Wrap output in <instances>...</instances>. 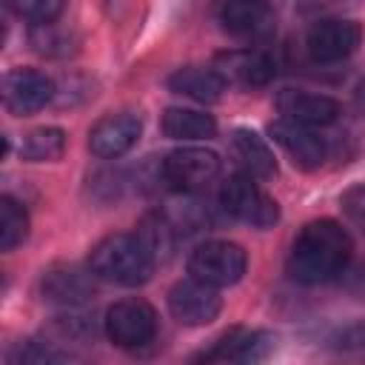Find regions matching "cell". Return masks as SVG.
Returning <instances> with one entry per match:
<instances>
[{"label": "cell", "instance_id": "obj_6", "mask_svg": "<svg viewBox=\"0 0 365 365\" xmlns=\"http://www.w3.org/2000/svg\"><path fill=\"white\" fill-rule=\"evenodd\" d=\"M220 174V157L211 148H200V145H185V148H174L171 154H165V160L160 163V177L168 188L174 191H197L205 182H211Z\"/></svg>", "mask_w": 365, "mask_h": 365}, {"label": "cell", "instance_id": "obj_1", "mask_svg": "<svg viewBox=\"0 0 365 365\" xmlns=\"http://www.w3.org/2000/svg\"><path fill=\"white\" fill-rule=\"evenodd\" d=\"M354 242L348 231L334 220L308 222L288 254V274L302 285H322L336 279L351 259Z\"/></svg>", "mask_w": 365, "mask_h": 365}, {"label": "cell", "instance_id": "obj_16", "mask_svg": "<svg viewBox=\"0 0 365 365\" xmlns=\"http://www.w3.org/2000/svg\"><path fill=\"white\" fill-rule=\"evenodd\" d=\"M277 108L285 120H294L299 125H331L339 117V103L325 94H311L299 88H285L277 94Z\"/></svg>", "mask_w": 365, "mask_h": 365}, {"label": "cell", "instance_id": "obj_28", "mask_svg": "<svg viewBox=\"0 0 365 365\" xmlns=\"http://www.w3.org/2000/svg\"><path fill=\"white\" fill-rule=\"evenodd\" d=\"M339 277H345V285L351 288V291H356V294H362L365 291V262L362 265H356V268H345Z\"/></svg>", "mask_w": 365, "mask_h": 365}, {"label": "cell", "instance_id": "obj_24", "mask_svg": "<svg viewBox=\"0 0 365 365\" xmlns=\"http://www.w3.org/2000/svg\"><path fill=\"white\" fill-rule=\"evenodd\" d=\"M11 362H26V365H40V362H63L68 359V354L57 351L51 342H37V339H29V342H20L17 351H11L9 356Z\"/></svg>", "mask_w": 365, "mask_h": 365}, {"label": "cell", "instance_id": "obj_17", "mask_svg": "<svg viewBox=\"0 0 365 365\" xmlns=\"http://www.w3.org/2000/svg\"><path fill=\"white\" fill-rule=\"evenodd\" d=\"M225 80L214 66H182L168 77V88L194 103H217L225 91Z\"/></svg>", "mask_w": 365, "mask_h": 365}, {"label": "cell", "instance_id": "obj_2", "mask_svg": "<svg viewBox=\"0 0 365 365\" xmlns=\"http://www.w3.org/2000/svg\"><path fill=\"white\" fill-rule=\"evenodd\" d=\"M154 259L137 234H108L88 254V271L114 285H143L154 271Z\"/></svg>", "mask_w": 365, "mask_h": 365}, {"label": "cell", "instance_id": "obj_10", "mask_svg": "<svg viewBox=\"0 0 365 365\" xmlns=\"http://www.w3.org/2000/svg\"><path fill=\"white\" fill-rule=\"evenodd\" d=\"M214 68L228 86L257 88L274 80L277 60L265 48H228L214 57Z\"/></svg>", "mask_w": 365, "mask_h": 365}, {"label": "cell", "instance_id": "obj_25", "mask_svg": "<svg viewBox=\"0 0 365 365\" xmlns=\"http://www.w3.org/2000/svg\"><path fill=\"white\" fill-rule=\"evenodd\" d=\"M11 9L31 20V23H48V20H57L60 11L66 9V0H9Z\"/></svg>", "mask_w": 365, "mask_h": 365}, {"label": "cell", "instance_id": "obj_3", "mask_svg": "<svg viewBox=\"0 0 365 365\" xmlns=\"http://www.w3.org/2000/svg\"><path fill=\"white\" fill-rule=\"evenodd\" d=\"M220 205L225 214L234 220L254 225V228H271L279 220V205L277 200L257 185L254 177L248 174H234L222 182L220 188Z\"/></svg>", "mask_w": 365, "mask_h": 365}, {"label": "cell", "instance_id": "obj_15", "mask_svg": "<svg viewBox=\"0 0 365 365\" xmlns=\"http://www.w3.org/2000/svg\"><path fill=\"white\" fill-rule=\"evenodd\" d=\"M94 274H86L77 265H51L40 277V297L51 305L77 308L94 294Z\"/></svg>", "mask_w": 365, "mask_h": 365}, {"label": "cell", "instance_id": "obj_7", "mask_svg": "<svg viewBox=\"0 0 365 365\" xmlns=\"http://www.w3.org/2000/svg\"><path fill=\"white\" fill-rule=\"evenodd\" d=\"M54 97V80L40 68H11L3 77V106L14 117H29L46 108Z\"/></svg>", "mask_w": 365, "mask_h": 365}, {"label": "cell", "instance_id": "obj_12", "mask_svg": "<svg viewBox=\"0 0 365 365\" xmlns=\"http://www.w3.org/2000/svg\"><path fill=\"white\" fill-rule=\"evenodd\" d=\"M140 131H143V120L137 114H131V111L106 114V117H100L91 125V131H88V148L100 160H117L128 148L137 145Z\"/></svg>", "mask_w": 365, "mask_h": 365}, {"label": "cell", "instance_id": "obj_26", "mask_svg": "<svg viewBox=\"0 0 365 365\" xmlns=\"http://www.w3.org/2000/svg\"><path fill=\"white\" fill-rule=\"evenodd\" d=\"M339 208H342L345 220L365 237V185L345 188L342 197H339Z\"/></svg>", "mask_w": 365, "mask_h": 365}, {"label": "cell", "instance_id": "obj_21", "mask_svg": "<svg viewBox=\"0 0 365 365\" xmlns=\"http://www.w3.org/2000/svg\"><path fill=\"white\" fill-rule=\"evenodd\" d=\"M66 151V131L57 125H43L26 134L20 145V157L29 163H54Z\"/></svg>", "mask_w": 365, "mask_h": 365}, {"label": "cell", "instance_id": "obj_23", "mask_svg": "<svg viewBox=\"0 0 365 365\" xmlns=\"http://www.w3.org/2000/svg\"><path fill=\"white\" fill-rule=\"evenodd\" d=\"M26 237H29V214H26V208L11 197H0V248L11 251Z\"/></svg>", "mask_w": 365, "mask_h": 365}, {"label": "cell", "instance_id": "obj_13", "mask_svg": "<svg viewBox=\"0 0 365 365\" xmlns=\"http://www.w3.org/2000/svg\"><path fill=\"white\" fill-rule=\"evenodd\" d=\"M268 134H271L274 143L291 157L294 165H299V168H305V171H314V168H319V165L325 163V154H328L325 140L317 137L308 125H299V123H294V120L279 117V120H274V123L268 125Z\"/></svg>", "mask_w": 365, "mask_h": 365}, {"label": "cell", "instance_id": "obj_27", "mask_svg": "<svg viewBox=\"0 0 365 365\" xmlns=\"http://www.w3.org/2000/svg\"><path fill=\"white\" fill-rule=\"evenodd\" d=\"M54 328L60 331L63 339H88V336H94V322L88 317H80V314L57 317Z\"/></svg>", "mask_w": 365, "mask_h": 365}, {"label": "cell", "instance_id": "obj_4", "mask_svg": "<svg viewBox=\"0 0 365 365\" xmlns=\"http://www.w3.org/2000/svg\"><path fill=\"white\" fill-rule=\"evenodd\" d=\"M245 268H248V257H245L242 245L228 242V240H208V242L197 245L188 257V274L214 288L240 282Z\"/></svg>", "mask_w": 365, "mask_h": 365}, {"label": "cell", "instance_id": "obj_5", "mask_svg": "<svg viewBox=\"0 0 365 365\" xmlns=\"http://www.w3.org/2000/svg\"><path fill=\"white\" fill-rule=\"evenodd\" d=\"M103 328L117 348H145L157 334V314L145 299H117L108 305Z\"/></svg>", "mask_w": 365, "mask_h": 365}, {"label": "cell", "instance_id": "obj_9", "mask_svg": "<svg viewBox=\"0 0 365 365\" xmlns=\"http://www.w3.org/2000/svg\"><path fill=\"white\" fill-rule=\"evenodd\" d=\"M168 311L182 325H208L222 311V297L202 279H180L168 291Z\"/></svg>", "mask_w": 365, "mask_h": 365}, {"label": "cell", "instance_id": "obj_22", "mask_svg": "<svg viewBox=\"0 0 365 365\" xmlns=\"http://www.w3.org/2000/svg\"><path fill=\"white\" fill-rule=\"evenodd\" d=\"M29 43L37 54L43 57H66L74 51V37L71 31L60 29L54 20L48 23H34L31 31H29Z\"/></svg>", "mask_w": 365, "mask_h": 365}, {"label": "cell", "instance_id": "obj_19", "mask_svg": "<svg viewBox=\"0 0 365 365\" xmlns=\"http://www.w3.org/2000/svg\"><path fill=\"white\" fill-rule=\"evenodd\" d=\"M163 131L171 140H208L217 134V120L197 108H165Z\"/></svg>", "mask_w": 365, "mask_h": 365}, {"label": "cell", "instance_id": "obj_20", "mask_svg": "<svg viewBox=\"0 0 365 365\" xmlns=\"http://www.w3.org/2000/svg\"><path fill=\"white\" fill-rule=\"evenodd\" d=\"M177 225L168 220V214H145L137 225V237L143 240V245L148 248L151 259L154 262H165L171 254H174V245H177Z\"/></svg>", "mask_w": 365, "mask_h": 365}, {"label": "cell", "instance_id": "obj_18", "mask_svg": "<svg viewBox=\"0 0 365 365\" xmlns=\"http://www.w3.org/2000/svg\"><path fill=\"white\" fill-rule=\"evenodd\" d=\"M231 154L237 160V165L242 168V174L254 177V180H268L277 174V160L268 148V143L254 134L251 128H237L231 134Z\"/></svg>", "mask_w": 365, "mask_h": 365}, {"label": "cell", "instance_id": "obj_14", "mask_svg": "<svg viewBox=\"0 0 365 365\" xmlns=\"http://www.w3.org/2000/svg\"><path fill=\"white\" fill-rule=\"evenodd\" d=\"M271 351H274L271 334L248 331V328H231L208 351H202L194 359H202V362H259Z\"/></svg>", "mask_w": 365, "mask_h": 365}, {"label": "cell", "instance_id": "obj_8", "mask_svg": "<svg viewBox=\"0 0 365 365\" xmlns=\"http://www.w3.org/2000/svg\"><path fill=\"white\" fill-rule=\"evenodd\" d=\"M362 43V29L356 20H342V17H328L311 26L305 37L308 57L314 63H339L356 51Z\"/></svg>", "mask_w": 365, "mask_h": 365}, {"label": "cell", "instance_id": "obj_11", "mask_svg": "<svg viewBox=\"0 0 365 365\" xmlns=\"http://www.w3.org/2000/svg\"><path fill=\"white\" fill-rule=\"evenodd\" d=\"M217 17L228 34L242 40H265L277 29V14L268 0H220Z\"/></svg>", "mask_w": 365, "mask_h": 365}]
</instances>
